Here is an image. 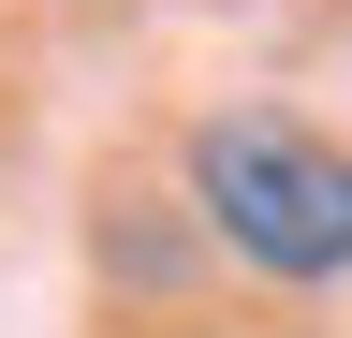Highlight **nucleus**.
<instances>
[{"mask_svg": "<svg viewBox=\"0 0 352 338\" xmlns=\"http://www.w3.org/2000/svg\"><path fill=\"white\" fill-rule=\"evenodd\" d=\"M191 221L220 250H250L264 279H352V147L294 133V118H206Z\"/></svg>", "mask_w": 352, "mask_h": 338, "instance_id": "1", "label": "nucleus"}]
</instances>
